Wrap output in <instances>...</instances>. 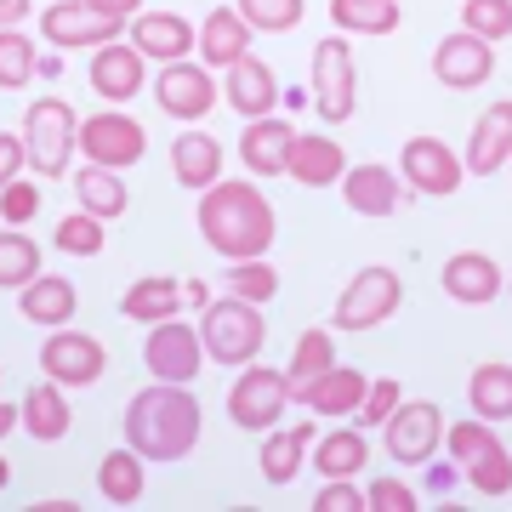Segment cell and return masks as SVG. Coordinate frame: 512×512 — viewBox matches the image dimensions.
<instances>
[{
    "label": "cell",
    "mask_w": 512,
    "mask_h": 512,
    "mask_svg": "<svg viewBox=\"0 0 512 512\" xmlns=\"http://www.w3.org/2000/svg\"><path fill=\"white\" fill-rule=\"evenodd\" d=\"M484 444H495V421H456V427H444V450H450V461L456 467H467V461L484 450Z\"/></svg>",
    "instance_id": "cell-44"
},
{
    "label": "cell",
    "mask_w": 512,
    "mask_h": 512,
    "mask_svg": "<svg viewBox=\"0 0 512 512\" xmlns=\"http://www.w3.org/2000/svg\"><path fill=\"white\" fill-rule=\"evenodd\" d=\"M200 342H205V359L211 365H256L262 348H268V319L256 302L245 296H217V302H205L200 308Z\"/></svg>",
    "instance_id": "cell-3"
},
{
    "label": "cell",
    "mask_w": 512,
    "mask_h": 512,
    "mask_svg": "<svg viewBox=\"0 0 512 512\" xmlns=\"http://www.w3.org/2000/svg\"><path fill=\"white\" fill-rule=\"evenodd\" d=\"M336 365V336L330 330H302L291 348V365H285V376H291V393L302 382H313V376H325V370Z\"/></svg>",
    "instance_id": "cell-38"
},
{
    "label": "cell",
    "mask_w": 512,
    "mask_h": 512,
    "mask_svg": "<svg viewBox=\"0 0 512 512\" xmlns=\"http://www.w3.org/2000/svg\"><path fill=\"white\" fill-rule=\"evenodd\" d=\"M313 467H319V478H359L370 461V444L359 427H342V433H325V439H313Z\"/></svg>",
    "instance_id": "cell-32"
},
{
    "label": "cell",
    "mask_w": 512,
    "mask_h": 512,
    "mask_svg": "<svg viewBox=\"0 0 512 512\" xmlns=\"http://www.w3.org/2000/svg\"><path fill=\"white\" fill-rule=\"evenodd\" d=\"M308 103L325 126H348L359 114V69H353V46L342 35H330L313 46V86Z\"/></svg>",
    "instance_id": "cell-5"
},
{
    "label": "cell",
    "mask_w": 512,
    "mask_h": 512,
    "mask_svg": "<svg viewBox=\"0 0 512 512\" xmlns=\"http://www.w3.org/2000/svg\"><path fill=\"white\" fill-rule=\"evenodd\" d=\"M234 12L251 23V35H291L308 18V0H234Z\"/></svg>",
    "instance_id": "cell-37"
},
{
    "label": "cell",
    "mask_w": 512,
    "mask_h": 512,
    "mask_svg": "<svg viewBox=\"0 0 512 512\" xmlns=\"http://www.w3.org/2000/svg\"><path fill=\"white\" fill-rule=\"evenodd\" d=\"M421 501L410 495V484H393V478H382V484H370L365 490V512H416Z\"/></svg>",
    "instance_id": "cell-47"
},
{
    "label": "cell",
    "mask_w": 512,
    "mask_h": 512,
    "mask_svg": "<svg viewBox=\"0 0 512 512\" xmlns=\"http://www.w3.org/2000/svg\"><path fill=\"white\" fill-rule=\"evenodd\" d=\"M461 473H467V484H473L484 501H495V495H512V456H507V444H501V439L484 444V450H478V456L467 461Z\"/></svg>",
    "instance_id": "cell-39"
},
{
    "label": "cell",
    "mask_w": 512,
    "mask_h": 512,
    "mask_svg": "<svg viewBox=\"0 0 512 512\" xmlns=\"http://www.w3.org/2000/svg\"><path fill=\"white\" fill-rule=\"evenodd\" d=\"M86 80H92V92L109 103V109H126L137 92H148V57L137 52V46H120V40H109V46H97L92 52V69H86Z\"/></svg>",
    "instance_id": "cell-16"
},
{
    "label": "cell",
    "mask_w": 512,
    "mask_h": 512,
    "mask_svg": "<svg viewBox=\"0 0 512 512\" xmlns=\"http://www.w3.org/2000/svg\"><path fill=\"white\" fill-rule=\"evenodd\" d=\"M200 399L177 382H148L137 399L126 404V444L137 450L143 461H183L194 456V444H200Z\"/></svg>",
    "instance_id": "cell-2"
},
{
    "label": "cell",
    "mask_w": 512,
    "mask_h": 512,
    "mask_svg": "<svg viewBox=\"0 0 512 512\" xmlns=\"http://www.w3.org/2000/svg\"><path fill=\"white\" fill-rule=\"evenodd\" d=\"M40 40L57 46V52H86V46L97 52V46L120 40V18L97 12L86 0H52V6L40 12Z\"/></svg>",
    "instance_id": "cell-13"
},
{
    "label": "cell",
    "mask_w": 512,
    "mask_h": 512,
    "mask_svg": "<svg viewBox=\"0 0 512 512\" xmlns=\"http://www.w3.org/2000/svg\"><path fill=\"white\" fill-rule=\"evenodd\" d=\"M74 148L86 154L92 165H109V171H126L148 154V131L131 120L126 109H103V114H86L80 120V137Z\"/></svg>",
    "instance_id": "cell-11"
},
{
    "label": "cell",
    "mask_w": 512,
    "mask_h": 512,
    "mask_svg": "<svg viewBox=\"0 0 512 512\" xmlns=\"http://www.w3.org/2000/svg\"><path fill=\"white\" fill-rule=\"evenodd\" d=\"M450 484H456V467H450V461H427V490L444 495Z\"/></svg>",
    "instance_id": "cell-51"
},
{
    "label": "cell",
    "mask_w": 512,
    "mask_h": 512,
    "mask_svg": "<svg viewBox=\"0 0 512 512\" xmlns=\"http://www.w3.org/2000/svg\"><path fill=\"white\" fill-rule=\"evenodd\" d=\"M507 160H512V97H501V103H490L473 120V137H467L461 165L473 177H495V171H507Z\"/></svg>",
    "instance_id": "cell-19"
},
{
    "label": "cell",
    "mask_w": 512,
    "mask_h": 512,
    "mask_svg": "<svg viewBox=\"0 0 512 512\" xmlns=\"http://www.w3.org/2000/svg\"><path fill=\"white\" fill-rule=\"evenodd\" d=\"M404 302V274H393L387 262H370L348 279V291L336 296V330H376L382 319H393Z\"/></svg>",
    "instance_id": "cell-6"
},
{
    "label": "cell",
    "mask_w": 512,
    "mask_h": 512,
    "mask_svg": "<svg viewBox=\"0 0 512 512\" xmlns=\"http://www.w3.org/2000/svg\"><path fill=\"white\" fill-rule=\"evenodd\" d=\"M507 171H512V160H507Z\"/></svg>",
    "instance_id": "cell-57"
},
{
    "label": "cell",
    "mask_w": 512,
    "mask_h": 512,
    "mask_svg": "<svg viewBox=\"0 0 512 512\" xmlns=\"http://www.w3.org/2000/svg\"><path fill=\"white\" fill-rule=\"evenodd\" d=\"M120 313L137 319V325H160V319H177L183 313V285L171 274H143L131 279L126 296H120Z\"/></svg>",
    "instance_id": "cell-30"
},
{
    "label": "cell",
    "mask_w": 512,
    "mask_h": 512,
    "mask_svg": "<svg viewBox=\"0 0 512 512\" xmlns=\"http://www.w3.org/2000/svg\"><path fill=\"white\" fill-rule=\"evenodd\" d=\"M490 74H495V46L490 40L456 29V35H444L439 46H433V80H439L444 92H478Z\"/></svg>",
    "instance_id": "cell-15"
},
{
    "label": "cell",
    "mask_w": 512,
    "mask_h": 512,
    "mask_svg": "<svg viewBox=\"0 0 512 512\" xmlns=\"http://www.w3.org/2000/svg\"><path fill=\"white\" fill-rule=\"evenodd\" d=\"M86 6H97V12H109V18H120V23H131L143 12V0H86Z\"/></svg>",
    "instance_id": "cell-50"
},
{
    "label": "cell",
    "mask_w": 512,
    "mask_h": 512,
    "mask_svg": "<svg viewBox=\"0 0 512 512\" xmlns=\"http://www.w3.org/2000/svg\"><path fill=\"white\" fill-rule=\"evenodd\" d=\"M23 171H29V148H23L18 131H0V188L18 183Z\"/></svg>",
    "instance_id": "cell-49"
},
{
    "label": "cell",
    "mask_w": 512,
    "mask_h": 512,
    "mask_svg": "<svg viewBox=\"0 0 512 512\" xmlns=\"http://www.w3.org/2000/svg\"><path fill=\"white\" fill-rule=\"evenodd\" d=\"M143 365H148V376H154V382H177V387H188V382H194V376L205 370L200 325H183V313H177V319H160V325H148Z\"/></svg>",
    "instance_id": "cell-9"
},
{
    "label": "cell",
    "mask_w": 512,
    "mask_h": 512,
    "mask_svg": "<svg viewBox=\"0 0 512 512\" xmlns=\"http://www.w3.org/2000/svg\"><path fill=\"white\" fill-rule=\"evenodd\" d=\"M279 74L262 63L256 52H245L234 69H222V103L239 114V120H262V114L279 109Z\"/></svg>",
    "instance_id": "cell-17"
},
{
    "label": "cell",
    "mask_w": 512,
    "mask_h": 512,
    "mask_svg": "<svg viewBox=\"0 0 512 512\" xmlns=\"http://www.w3.org/2000/svg\"><path fill=\"white\" fill-rule=\"evenodd\" d=\"M461 29L478 40H512V0H461Z\"/></svg>",
    "instance_id": "cell-42"
},
{
    "label": "cell",
    "mask_w": 512,
    "mask_h": 512,
    "mask_svg": "<svg viewBox=\"0 0 512 512\" xmlns=\"http://www.w3.org/2000/svg\"><path fill=\"white\" fill-rule=\"evenodd\" d=\"M291 410V376L268 365H245L228 387V416L239 433H268L279 427V416Z\"/></svg>",
    "instance_id": "cell-7"
},
{
    "label": "cell",
    "mask_w": 512,
    "mask_h": 512,
    "mask_svg": "<svg viewBox=\"0 0 512 512\" xmlns=\"http://www.w3.org/2000/svg\"><path fill=\"white\" fill-rule=\"evenodd\" d=\"M467 404L478 421H512V365L490 359L467 376Z\"/></svg>",
    "instance_id": "cell-33"
},
{
    "label": "cell",
    "mask_w": 512,
    "mask_h": 512,
    "mask_svg": "<svg viewBox=\"0 0 512 512\" xmlns=\"http://www.w3.org/2000/svg\"><path fill=\"white\" fill-rule=\"evenodd\" d=\"M342 171H348V154H342V143L336 137H313V131H302L291 143V160H285V177L302 188H330L342 183Z\"/></svg>",
    "instance_id": "cell-26"
},
{
    "label": "cell",
    "mask_w": 512,
    "mask_h": 512,
    "mask_svg": "<svg viewBox=\"0 0 512 512\" xmlns=\"http://www.w3.org/2000/svg\"><path fill=\"white\" fill-rule=\"evenodd\" d=\"M507 296H512V279H507Z\"/></svg>",
    "instance_id": "cell-56"
},
{
    "label": "cell",
    "mask_w": 512,
    "mask_h": 512,
    "mask_svg": "<svg viewBox=\"0 0 512 512\" xmlns=\"http://www.w3.org/2000/svg\"><path fill=\"white\" fill-rule=\"evenodd\" d=\"M74 137H80V120L63 97H35L29 114H23V148H29V171L57 183L74 160Z\"/></svg>",
    "instance_id": "cell-4"
},
{
    "label": "cell",
    "mask_w": 512,
    "mask_h": 512,
    "mask_svg": "<svg viewBox=\"0 0 512 512\" xmlns=\"http://www.w3.org/2000/svg\"><path fill=\"white\" fill-rule=\"evenodd\" d=\"M74 200H80V211H92V217L114 222V217H126V205H131V188L120 183V171H109V165H80L74 171Z\"/></svg>",
    "instance_id": "cell-31"
},
{
    "label": "cell",
    "mask_w": 512,
    "mask_h": 512,
    "mask_svg": "<svg viewBox=\"0 0 512 512\" xmlns=\"http://www.w3.org/2000/svg\"><path fill=\"white\" fill-rule=\"evenodd\" d=\"M40 370H46L57 387H92V382H103L109 353H103V342L86 336V330H63L57 325L52 336L40 342Z\"/></svg>",
    "instance_id": "cell-14"
},
{
    "label": "cell",
    "mask_w": 512,
    "mask_h": 512,
    "mask_svg": "<svg viewBox=\"0 0 512 512\" xmlns=\"http://www.w3.org/2000/svg\"><path fill=\"white\" fill-rule=\"evenodd\" d=\"M183 302H188V308H194V313H200L205 302H211V291H205L200 279H188V285H183Z\"/></svg>",
    "instance_id": "cell-54"
},
{
    "label": "cell",
    "mask_w": 512,
    "mask_h": 512,
    "mask_svg": "<svg viewBox=\"0 0 512 512\" xmlns=\"http://www.w3.org/2000/svg\"><path fill=\"white\" fill-rule=\"evenodd\" d=\"M40 74V46L23 29H0V92H23Z\"/></svg>",
    "instance_id": "cell-36"
},
{
    "label": "cell",
    "mask_w": 512,
    "mask_h": 512,
    "mask_svg": "<svg viewBox=\"0 0 512 512\" xmlns=\"http://www.w3.org/2000/svg\"><path fill=\"white\" fill-rule=\"evenodd\" d=\"M444 427H450V421H444L439 404L410 399V404H399V410L382 421V444H387V456L399 461V467H427V461L439 456Z\"/></svg>",
    "instance_id": "cell-10"
},
{
    "label": "cell",
    "mask_w": 512,
    "mask_h": 512,
    "mask_svg": "<svg viewBox=\"0 0 512 512\" xmlns=\"http://www.w3.org/2000/svg\"><path fill=\"white\" fill-rule=\"evenodd\" d=\"M52 245L63 256H103V245H109V228H103V217H92V211H69V217L57 222Z\"/></svg>",
    "instance_id": "cell-41"
},
{
    "label": "cell",
    "mask_w": 512,
    "mask_h": 512,
    "mask_svg": "<svg viewBox=\"0 0 512 512\" xmlns=\"http://www.w3.org/2000/svg\"><path fill=\"white\" fill-rule=\"evenodd\" d=\"M296 126H285L279 114H262V120H245L239 131V160L251 177H285V160H291Z\"/></svg>",
    "instance_id": "cell-22"
},
{
    "label": "cell",
    "mask_w": 512,
    "mask_h": 512,
    "mask_svg": "<svg viewBox=\"0 0 512 512\" xmlns=\"http://www.w3.org/2000/svg\"><path fill=\"white\" fill-rule=\"evenodd\" d=\"M313 512H365V495L353 490V478H325V490L313 495Z\"/></svg>",
    "instance_id": "cell-48"
},
{
    "label": "cell",
    "mask_w": 512,
    "mask_h": 512,
    "mask_svg": "<svg viewBox=\"0 0 512 512\" xmlns=\"http://www.w3.org/2000/svg\"><path fill=\"white\" fill-rule=\"evenodd\" d=\"M97 495L109 501V507H137L143 501V456L137 450H109L103 467H97Z\"/></svg>",
    "instance_id": "cell-34"
},
{
    "label": "cell",
    "mask_w": 512,
    "mask_h": 512,
    "mask_svg": "<svg viewBox=\"0 0 512 512\" xmlns=\"http://www.w3.org/2000/svg\"><path fill=\"white\" fill-rule=\"evenodd\" d=\"M35 274H40V245L18 228H6L0 234V291H23Z\"/></svg>",
    "instance_id": "cell-40"
},
{
    "label": "cell",
    "mask_w": 512,
    "mask_h": 512,
    "mask_svg": "<svg viewBox=\"0 0 512 512\" xmlns=\"http://www.w3.org/2000/svg\"><path fill=\"white\" fill-rule=\"evenodd\" d=\"M439 285L461 308H490L495 296H501V285H507V274H501V262L490 251H456L439 268Z\"/></svg>",
    "instance_id": "cell-18"
},
{
    "label": "cell",
    "mask_w": 512,
    "mask_h": 512,
    "mask_svg": "<svg viewBox=\"0 0 512 512\" xmlns=\"http://www.w3.org/2000/svg\"><path fill=\"white\" fill-rule=\"evenodd\" d=\"M29 18V0H0V29H23Z\"/></svg>",
    "instance_id": "cell-52"
},
{
    "label": "cell",
    "mask_w": 512,
    "mask_h": 512,
    "mask_svg": "<svg viewBox=\"0 0 512 512\" xmlns=\"http://www.w3.org/2000/svg\"><path fill=\"white\" fill-rule=\"evenodd\" d=\"M222 279H228V296H245V302H256V308L279 296V274L268 268V256H245V262H234Z\"/></svg>",
    "instance_id": "cell-43"
},
{
    "label": "cell",
    "mask_w": 512,
    "mask_h": 512,
    "mask_svg": "<svg viewBox=\"0 0 512 512\" xmlns=\"http://www.w3.org/2000/svg\"><path fill=\"white\" fill-rule=\"evenodd\" d=\"M342 200L353 217H393L404 205V177L393 183L387 165H353V171H342Z\"/></svg>",
    "instance_id": "cell-23"
},
{
    "label": "cell",
    "mask_w": 512,
    "mask_h": 512,
    "mask_svg": "<svg viewBox=\"0 0 512 512\" xmlns=\"http://www.w3.org/2000/svg\"><path fill=\"white\" fill-rule=\"evenodd\" d=\"M194 52L211 74L217 69H234L239 57L251 52V23L239 18L234 6H211V18L200 23V40H194Z\"/></svg>",
    "instance_id": "cell-24"
},
{
    "label": "cell",
    "mask_w": 512,
    "mask_h": 512,
    "mask_svg": "<svg viewBox=\"0 0 512 512\" xmlns=\"http://www.w3.org/2000/svg\"><path fill=\"white\" fill-rule=\"evenodd\" d=\"M6 484H12V467H6V456H0V490H6Z\"/></svg>",
    "instance_id": "cell-55"
},
{
    "label": "cell",
    "mask_w": 512,
    "mask_h": 512,
    "mask_svg": "<svg viewBox=\"0 0 512 512\" xmlns=\"http://www.w3.org/2000/svg\"><path fill=\"white\" fill-rule=\"evenodd\" d=\"M194 222H200V239L222 256V262L268 256V245H274V234H279L274 205H268V194L256 183H211L200 194Z\"/></svg>",
    "instance_id": "cell-1"
},
{
    "label": "cell",
    "mask_w": 512,
    "mask_h": 512,
    "mask_svg": "<svg viewBox=\"0 0 512 512\" xmlns=\"http://www.w3.org/2000/svg\"><path fill=\"white\" fill-rule=\"evenodd\" d=\"M365 387H370V376L365 370H353V365H336L325 370V376H313V382H302L291 393V399H302V410H313V416H359V404H365Z\"/></svg>",
    "instance_id": "cell-21"
},
{
    "label": "cell",
    "mask_w": 512,
    "mask_h": 512,
    "mask_svg": "<svg viewBox=\"0 0 512 512\" xmlns=\"http://www.w3.org/2000/svg\"><path fill=\"white\" fill-rule=\"evenodd\" d=\"M126 40L148 57V63H183V57L194 52L200 29H194L188 18H177V12H137Z\"/></svg>",
    "instance_id": "cell-20"
},
{
    "label": "cell",
    "mask_w": 512,
    "mask_h": 512,
    "mask_svg": "<svg viewBox=\"0 0 512 512\" xmlns=\"http://www.w3.org/2000/svg\"><path fill=\"white\" fill-rule=\"evenodd\" d=\"M40 217V183H6L0 188V222L6 228H29V222Z\"/></svg>",
    "instance_id": "cell-45"
},
{
    "label": "cell",
    "mask_w": 512,
    "mask_h": 512,
    "mask_svg": "<svg viewBox=\"0 0 512 512\" xmlns=\"http://www.w3.org/2000/svg\"><path fill=\"white\" fill-rule=\"evenodd\" d=\"M313 433L308 421L302 427H268V439H262V456H256V467H262V478L274 484V490H285L291 478H302V461L313 456Z\"/></svg>",
    "instance_id": "cell-27"
},
{
    "label": "cell",
    "mask_w": 512,
    "mask_h": 512,
    "mask_svg": "<svg viewBox=\"0 0 512 512\" xmlns=\"http://www.w3.org/2000/svg\"><path fill=\"white\" fill-rule=\"evenodd\" d=\"M222 143L211 137V131H194L188 126L183 137H171V177L183 188H194V194H205L211 183H222Z\"/></svg>",
    "instance_id": "cell-25"
},
{
    "label": "cell",
    "mask_w": 512,
    "mask_h": 512,
    "mask_svg": "<svg viewBox=\"0 0 512 512\" xmlns=\"http://www.w3.org/2000/svg\"><path fill=\"white\" fill-rule=\"evenodd\" d=\"M330 23L348 35H393L404 23L399 0H330Z\"/></svg>",
    "instance_id": "cell-35"
},
{
    "label": "cell",
    "mask_w": 512,
    "mask_h": 512,
    "mask_svg": "<svg viewBox=\"0 0 512 512\" xmlns=\"http://www.w3.org/2000/svg\"><path fill=\"white\" fill-rule=\"evenodd\" d=\"M74 308H80V296H74V285H69L63 274H35V279L18 291V313L29 319V325H40V330L69 325Z\"/></svg>",
    "instance_id": "cell-28"
},
{
    "label": "cell",
    "mask_w": 512,
    "mask_h": 512,
    "mask_svg": "<svg viewBox=\"0 0 512 512\" xmlns=\"http://www.w3.org/2000/svg\"><path fill=\"white\" fill-rule=\"evenodd\" d=\"M154 103H160V114H171V120H183V126H194V120H205V114L222 103V86L217 74L205 69L200 57H183V63H160V74H154Z\"/></svg>",
    "instance_id": "cell-8"
},
{
    "label": "cell",
    "mask_w": 512,
    "mask_h": 512,
    "mask_svg": "<svg viewBox=\"0 0 512 512\" xmlns=\"http://www.w3.org/2000/svg\"><path fill=\"white\" fill-rule=\"evenodd\" d=\"M69 427H74V410H69V393L46 376L40 387H29L23 393V433L35 444H57V439H69Z\"/></svg>",
    "instance_id": "cell-29"
},
{
    "label": "cell",
    "mask_w": 512,
    "mask_h": 512,
    "mask_svg": "<svg viewBox=\"0 0 512 512\" xmlns=\"http://www.w3.org/2000/svg\"><path fill=\"white\" fill-rule=\"evenodd\" d=\"M18 427H23V404H6V399H0V439H12Z\"/></svg>",
    "instance_id": "cell-53"
},
{
    "label": "cell",
    "mask_w": 512,
    "mask_h": 512,
    "mask_svg": "<svg viewBox=\"0 0 512 512\" xmlns=\"http://www.w3.org/2000/svg\"><path fill=\"white\" fill-rule=\"evenodd\" d=\"M404 404V393H399V382L393 376H382V382H370L365 387V404H359V427H382L393 410Z\"/></svg>",
    "instance_id": "cell-46"
},
{
    "label": "cell",
    "mask_w": 512,
    "mask_h": 512,
    "mask_svg": "<svg viewBox=\"0 0 512 512\" xmlns=\"http://www.w3.org/2000/svg\"><path fill=\"white\" fill-rule=\"evenodd\" d=\"M399 177L410 194H427V200H450L467 177L456 148H444L439 137H404L399 148Z\"/></svg>",
    "instance_id": "cell-12"
}]
</instances>
